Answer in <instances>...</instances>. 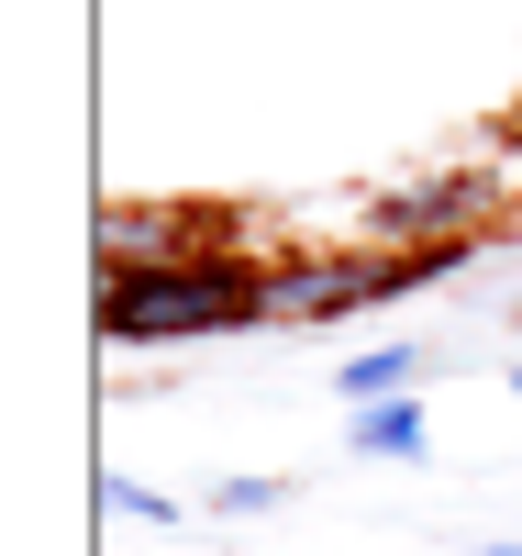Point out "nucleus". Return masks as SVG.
Returning a JSON list of instances; mask_svg holds the SVG:
<instances>
[{
  "label": "nucleus",
  "mask_w": 522,
  "mask_h": 556,
  "mask_svg": "<svg viewBox=\"0 0 522 556\" xmlns=\"http://www.w3.org/2000/svg\"><path fill=\"white\" fill-rule=\"evenodd\" d=\"M233 223H212V201H112L101 212V267H178V256H222Z\"/></svg>",
  "instance_id": "4"
},
{
  "label": "nucleus",
  "mask_w": 522,
  "mask_h": 556,
  "mask_svg": "<svg viewBox=\"0 0 522 556\" xmlns=\"http://www.w3.org/2000/svg\"><path fill=\"white\" fill-rule=\"evenodd\" d=\"M267 312V267L256 256H178V267H101V345H212V334H256Z\"/></svg>",
  "instance_id": "1"
},
{
  "label": "nucleus",
  "mask_w": 522,
  "mask_h": 556,
  "mask_svg": "<svg viewBox=\"0 0 522 556\" xmlns=\"http://www.w3.org/2000/svg\"><path fill=\"white\" fill-rule=\"evenodd\" d=\"M290 501V479H212V513L222 523H256V513H278Z\"/></svg>",
  "instance_id": "7"
},
{
  "label": "nucleus",
  "mask_w": 522,
  "mask_h": 556,
  "mask_svg": "<svg viewBox=\"0 0 522 556\" xmlns=\"http://www.w3.org/2000/svg\"><path fill=\"white\" fill-rule=\"evenodd\" d=\"M511 390H522V379H511Z\"/></svg>",
  "instance_id": "10"
},
{
  "label": "nucleus",
  "mask_w": 522,
  "mask_h": 556,
  "mask_svg": "<svg viewBox=\"0 0 522 556\" xmlns=\"http://www.w3.org/2000/svg\"><path fill=\"white\" fill-rule=\"evenodd\" d=\"M367 301H400V256H378V245H322V256H278L267 267V312L278 323H345Z\"/></svg>",
  "instance_id": "3"
},
{
  "label": "nucleus",
  "mask_w": 522,
  "mask_h": 556,
  "mask_svg": "<svg viewBox=\"0 0 522 556\" xmlns=\"http://www.w3.org/2000/svg\"><path fill=\"white\" fill-rule=\"evenodd\" d=\"M411 390H422V345H367V356L334 367V401H345V412H367V401H411Z\"/></svg>",
  "instance_id": "6"
},
{
  "label": "nucleus",
  "mask_w": 522,
  "mask_h": 556,
  "mask_svg": "<svg viewBox=\"0 0 522 556\" xmlns=\"http://www.w3.org/2000/svg\"><path fill=\"white\" fill-rule=\"evenodd\" d=\"M101 513H133V523H178V501L145 490V479H101Z\"/></svg>",
  "instance_id": "8"
},
{
  "label": "nucleus",
  "mask_w": 522,
  "mask_h": 556,
  "mask_svg": "<svg viewBox=\"0 0 522 556\" xmlns=\"http://www.w3.org/2000/svg\"><path fill=\"white\" fill-rule=\"evenodd\" d=\"M345 445L378 456V468H422V456H434V412H422V390L411 401H367L356 424H345Z\"/></svg>",
  "instance_id": "5"
},
{
  "label": "nucleus",
  "mask_w": 522,
  "mask_h": 556,
  "mask_svg": "<svg viewBox=\"0 0 522 556\" xmlns=\"http://www.w3.org/2000/svg\"><path fill=\"white\" fill-rule=\"evenodd\" d=\"M489 167H422V178H390L356 223H367V245L378 256H411V245H479V223H489Z\"/></svg>",
  "instance_id": "2"
},
{
  "label": "nucleus",
  "mask_w": 522,
  "mask_h": 556,
  "mask_svg": "<svg viewBox=\"0 0 522 556\" xmlns=\"http://www.w3.org/2000/svg\"><path fill=\"white\" fill-rule=\"evenodd\" d=\"M467 556H522V545H467Z\"/></svg>",
  "instance_id": "9"
}]
</instances>
